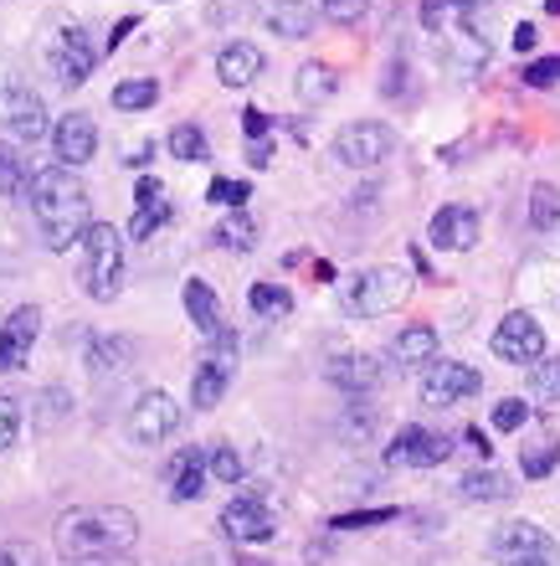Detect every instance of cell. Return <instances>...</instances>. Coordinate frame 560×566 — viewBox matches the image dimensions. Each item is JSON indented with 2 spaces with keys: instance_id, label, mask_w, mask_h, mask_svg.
<instances>
[{
  "instance_id": "1",
  "label": "cell",
  "mask_w": 560,
  "mask_h": 566,
  "mask_svg": "<svg viewBox=\"0 0 560 566\" xmlns=\"http://www.w3.org/2000/svg\"><path fill=\"white\" fill-rule=\"evenodd\" d=\"M27 201H31V217L42 222V238L52 253H67L83 242V232L93 227L88 217V186L67 170V165H46L36 170L27 186Z\"/></svg>"
},
{
  "instance_id": "2",
  "label": "cell",
  "mask_w": 560,
  "mask_h": 566,
  "mask_svg": "<svg viewBox=\"0 0 560 566\" xmlns=\"http://www.w3.org/2000/svg\"><path fill=\"white\" fill-rule=\"evenodd\" d=\"M139 541V515L124 505H83L67 510L57 521V546L62 556H124Z\"/></svg>"
},
{
  "instance_id": "3",
  "label": "cell",
  "mask_w": 560,
  "mask_h": 566,
  "mask_svg": "<svg viewBox=\"0 0 560 566\" xmlns=\"http://www.w3.org/2000/svg\"><path fill=\"white\" fill-rule=\"evenodd\" d=\"M77 248H83V289H88V298L108 304L124 283V238L108 222H93Z\"/></svg>"
},
{
  "instance_id": "4",
  "label": "cell",
  "mask_w": 560,
  "mask_h": 566,
  "mask_svg": "<svg viewBox=\"0 0 560 566\" xmlns=\"http://www.w3.org/2000/svg\"><path fill=\"white\" fill-rule=\"evenodd\" d=\"M406 294H412V283H406L401 269H366L339 289V310L355 314V319H376V314L397 310Z\"/></svg>"
},
{
  "instance_id": "5",
  "label": "cell",
  "mask_w": 560,
  "mask_h": 566,
  "mask_svg": "<svg viewBox=\"0 0 560 566\" xmlns=\"http://www.w3.org/2000/svg\"><path fill=\"white\" fill-rule=\"evenodd\" d=\"M46 62H52L62 88H83L93 77V67H98V42L88 36L83 21H57L52 36H46Z\"/></svg>"
},
{
  "instance_id": "6",
  "label": "cell",
  "mask_w": 560,
  "mask_h": 566,
  "mask_svg": "<svg viewBox=\"0 0 560 566\" xmlns=\"http://www.w3.org/2000/svg\"><path fill=\"white\" fill-rule=\"evenodd\" d=\"M0 124H6V135L21 139V145H36V139L52 135V114H46L42 93L27 88V83H15V77H0Z\"/></svg>"
},
{
  "instance_id": "7",
  "label": "cell",
  "mask_w": 560,
  "mask_h": 566,
  "mask_svg": "<svg viewBox=\"0 0 560 566\" xmlns=\"http://www.w3.org/2000/svg\"><path fill=\"white\" fill-rule=\"evenodd\" d=\"M211 350L196 360V376H191V407L196 412H211V407L226 397L232 387V371H236V335L222 329L216 340H207Z\"/></svg>"
},
{
  "instance_id": "8",
  "label": "cell",
  "mask_w": 560,
  "mask_h": 566,
  "mask_svg": "<svg viewBox=\"0 0 560 566\" xmlns=\"http://www.w3.org/2000/svg\"><path fill=\"white\" fill-rule=\"evenodd\" d=\"M391 149H397V129L381 119H355L335 135V160L350 170H370V165L391 160Z\"/></svg>"
},
{
  "instance_id": "9",
  "label": "cell",
  "mask_w": 560,
  "mask_h": 566,
  "mask_svg": "<svg viewBox=\"0 0 560 566\" xmlns=\"http://www.w3.org/2000/svg\"><path fill=\"white\" fill-rule=\"evenodd\" d=\"M222 531H226L232 541H252V546H257V541H273V536H278V521H273V510H267V494L257 490V484L226 500Z\"/></svg>"
},
{
  "instance_id": "10",
  "label": "cell",
  "mask_w": 560,
  "mask_h": 566,
  "mask_svg": "<svg viewBox=\"0 0 560 566\" xmlns=\"http://www.w3.org/2000/svg\"><path fill=\"white\" fill-rule=\"evenodd\" d=\"M494 356L509 360V366H535V360H546V329H540V319L525 310L504 314V325L494 329Z\"/></svg>"
},
{
  "instance_id": "11",
  "label": "cell",
  "mask_w": 560,
  "mask_h": 566,
  "mask_svg": "<svg viewBox=\"0 0 560 566\" xmlns=\"http://www.w3.org/2000/svg\"><path fill=\"white\" fill-rule=\"evenodd\" d=\"M176 428H180V402L170 391H145V397L129 407V438L139 448H160Z\"/></svg>"
},
{
  "instance_id": "12",
  "label": "cell",
  "mask_w": 560,
  "mask_h": 566,
  "mask_svg": "<svg viewBox=\"0 0 560 566\" xmlns=\"http://www.w3.org/2000/svg\"><path fill=\"white\" fill-rule=\"evenodd\" d=\"M484 376L463 366V360H432L427 376H422V407H453L463 397H478Z\"/></svg>"
},
{
  "instance_id": "13",
  "label": "cell",
  "mask_w": 560,
  "mask_h": 566,
  "mask_svg": "<svg viewBox=\"0 0 560 566\" xmlns=\"http://www.w3.org/2000/svg\"><path fill=\"white\" fill-rule=\"evenodd\" d=\"M453 443H447L443 432H427V428H397L391 448H385V463L391 469H437L447 463Z\"/></svg>"
},
{
  "instance_id": "14",
  "label": "cell",
  "mask_w": 560,
  "mask_h": 566,
  "mask_svg": "<svg viewBox=\"0 0 560 566\" xmlns=\"http://www.w3.org/2000/svg\"><path fill=\"white\" fill-rule=\"evenodd\" d=\"M52 149H57V160L67 165V170L88 165L93 155H98V124H93L88 114H62V119L52 124Z\"/></svg>"
},
{
  "instance_id": "15",
  "label": "cell",
  "mask_w": 560,
  "mask_h": 566,
  "mask_svg": "<svg viewBox=\"0 0 560 566\" xmlns=\"http://www.w3.org/2000/svg\"><path fill=\"white\" fill-rule=\"evenodd\" d=\"M36 335H42V310H36V304H21V310L0 325V376L15 371V366H27Z\"/></svg>"
},
{
  "instance_id": "16",
  "label": "cell",
  "mask_w": 560,
  "mask_h": 566,
  "mask_svg": "<svg viewBox=\"0 0 560 566\" xmlns=\"http://www.w3.org/2000/svg\"><path fill=\"white\" fill-rule=\"evenodd\" d=\"M427 238H432V248H443V253H468L473 242H478V211L473 207H443L427 222Z\"/></svg>"
},
{
  "instance_id": "17",
  "label": "cell",
  "mask_w": 560,
  "mask_h": 566,
  "mask_svg": "<svg viewBox=\"0 0 560 566\" xmlns=\"http://www.w3.org/2000/svg\"><path fill=\"white\" fill-rule=\"evenodd\" d=\"M494 552L499 556H550V562H556V541L535 521H509L494 531Z\"/></svg>"
},
{
  "instance_id": "18",
  "label": "cell",
  "mask_w": 560,
  "mask_h": 566,
  "mask_svg": "<svg viewBox=\"0 0 560 566\" xmlns=\"http://www.w3.org/2000/svg\"><path fill=\"white\" fill-rule=\"evenodd\" d=\"M263 21L283 42H304L314 31V6L309 0H263Z\"/></svg>"
},
{
  "instance_id": "19",
  "label": "cell",
  "mask_w": 560,
  "mask_h": 566,
  "mask_svg": "<svg viewBox=\"0 0 560 566\" xmlns=\"http://www.w3.org/2000/svg\"><path fill=\"white\" fill-rule=\"evenodd\" d=\"M216 77H222L226 88H247L252 77H263V52L252 42H226L216 52Z\"/></svg>"
},
{
  "instance_id": "20",
  "label": "cell",
  "mask_w": 560,
  "mask_h": 566,
  "mask_svg": "<svg viewBox=\"0 0 560 566\" xmlns=\"http://www.w3.org/2000/svg\"><path fill=\"white\" fill-rule=\"evenodd\" d=\"M186 314H191V325L201 329V335H207V340H216V335H222V304H216V294H211V283L207 279H191L186 283Z\"/></svg>"
},
{
  "instance_id": "21",
  "label": "cell",
  "mask_w": 560,
  "mask_h": 566,
  "mask_svg": "<svg viewBox=\"0 0 560 566\" xmlns=\"http://www.w3.org/2000/svg\"><path fill=\"white\" fill-rule=\"evenodd\" d=\"M391 360H397V366H432V360H437V329L406 325L397 340H391Z\"/></svg>"
},
{
  "instance_id": "22",
  "label": "cell",
  "mask_w": 560,
  "mask_h": 566,
  "mask_svg": "<svg viewBox=\"0 0 560 566\" xmlns=\"http://www.w3.org/2000/svg\"><path fill=\"white\" fill-rule=\"evenodd\" d=\"M207 469H211V448H191L176 469V484H170V500L176 505H191L207 494Z\"/></svg>"
},
{
  "instance_id": "23",
  "label": "cell",
  "mask_w": 560,
  "mask_h": 566,
  "mask_svg": "<svg viewBox=\"0 0 560 566\" xmlns=\"http://www.w3.org/2000/svg\"><path fill=\"white\" fill-rule=\"evenodd\" d=\"M463 500H478V505H499V500H509L515 494V479L499 474V469H473V474H463Z\"/></svg>"
},
{
  "instance_id": "24",
  "label": "cell",
  "mask_w": 560,
  "mask_h": 566,
  "mask_svg": "<svg viewBox=\"0 0 560 566\" xmlns=\"http://www.w3.org/2000/svg\"><path fill=\"white\" fill-rule=\"evenodd\" d=\"M329 381H339L345 391L376 387V360H370V356H335V360H329Z\"/></svg>"
},
{
  "instance_id": "25",
  "label": "cell",
  "mask_w": 560,
  "mask_h": 566,
  "mask_svg": "<svg viewBox=\"0 0 560 566\" xmlns=\"http://www.w3.org/2000/svg\"><path fill=\"white\" fill-rule=\"evenodd\" d=\"M339 77L329 62H304L298 67V98H309V104H325V98H335Z\"/></svg>"
},
{
  "instance_id": "26",
  "label": "cell",
  "mask_w": 560,
  "mask_h": 566,
  "mask_svg": "<svg viewBox=\"0 0 560 566\" xmlns=\"http://www.w3.org/2000/svg\"><path fill=\"white\" fill-rule=\"evenodd\" d=\"M560 463V438L556 432H540L525 453H519V469H525V479H546L550 469Z\"/></svg>"
},
{
  "instance_id": "27",
  "label": "cell",
  "mask_w": 560,
  "mask_h": 566,
  "mask_svg": "<svg viewBox=\"0 0 560 566\" xmlns=\"http://www.w3.org/2000/svg\"><path fill=\"white\" fill-rule=\"evenodd\" d=\"M160 104V83L155 77H124L114 88V108H124V114H134V108H155Z\"/></svg>"
},
{
  "instance_id": "28",
  "label": "cell",
  "mask_w": 560,
  "mask_h": 566,
  "mask_svg": "<svg viewBox=\"0 0 560 566\" xmlns=\"http://www.w3.org/2000/svg\"><path fill=\"white\" fill-rule=\"evenodd\" d=\"M165 222H170V191L155 196V201H139V211H134V222H129V238L134 242H149Z\"/></svg>"
},
{
  "instance_id": "29",
  "label": "cell",
  "mask_w": 560,
  "mask_h": 566,
  "mask_svg": "<svg viewBox=\"0 0 560 566\" xmlns=\"http://www.w3.org/2000/svg\"><path fill=\"white\" fill-rule=\"evenodd\" d=\"M247 304H252V314H263V319H283V314L294 310V294H288L283 283H252Z\"/></svg>"
},
{
  "instance_id": "30",
  "label": "cell",
  "mask_w": 560,
  "mask_h": 566,
  "mask_svg": "<svg viewBox=\"0 0 560 566\" xmlns=\"http://www.w3.org/2000/svg\"><path fill=\"white\" fill-rule=\"evenodd\" d=\"M530 227H535V232L560 227V191L550 186V180H540V186L530 191Z\"/></svg>"
},
{
  "instance_id": "31",
  "label": "cell",
  "mask_w": 560,
  "mask_h": 566,
  "mask_svg": "<svg viewBox=\"0 0 560 566\" xmlns=\"http://www.w3.org/2000/svg\"><path fill=\"white\" fill-rule=\"evenodd\" d=\"M170 155L186 160V165H196V160H207L211 155V145H207V135H201L196 124H176V129H170Z\"/></svg>"
},
{
  "instance_id": "32",
  "label": "cell",
  "mask_w": 560,
  "mask_h": 566,
  "mask_svg": "<svg viewBox=\"0 0 560 566\" xmlns=\"http://www.w3.org/2000/svg\"><path fill=\"white\" fill-rule=\"evenodd\" d=\"M134 356V340H93L88 345V371L93 376H104V371H118V360H129Z\"/></svg>"
},
{
  "instance_id": "33",
  "label": "cell",
  "mask_w": 560,
  "mask_h": 566,
  "mask_svg": "<svg viewBox=\"0 0 560 566\" xmlns=\"http://www.w3.org/2000/svg\"><path fill=\"white\" fill-rule=\"evenodd\" d=\"M216 242L236 248V253H247V248H257V227H252L247 211H226V222L216 227Z\"/></svg>"
},
{
  "instance_id": "34",
  "label": "cell",
  "mask_w": 560,
  "mask_h": 566,
  "mask_svg": "<svg viewBox=\"0 0 560 566\" xmlns=\"http://www.w3.org/2000/svg\"><path fill=\"white\" fill-rule=\"evenodd\" d=\"M27 165H21V155H15L6 139H0V191L6 196H27Z\"/></svg>"
},
{
  "instance_id": "35",
  "label": "cell",
  "mask_w": 560,
  "mask_h": 566,
  "mask_svg": "<svg viewBox=\"0 0 560 566\" xmlns=\"http://www.w3.org/2000/svg\"><path fill=\"white\" fill-rule=\"evenodd\" d=\"M211 474H216V479L226 484V490H232V484H242L247 463H242V453H236L232 443H216V448H211Z\"/></svg>"
},
{
  "instance_id": "36",
  "label": "cell",
  "mask_w": 560,
  "mask_h": 566,
  "mask_svg": "<svg viewBox=\"0 0 560 566\" xmlns=\"http://www.w3.org/2000/svg\"><path fill=\"white\" fill-rule=\"evenodd\" d=\"M535 397L540 402H560V356H546V360H535Z\"/></svg>"
},
{
  "instance_id": "37",
  "label": "cell",
  "mask_w": 560,
  "mask_h": 566,
  "mask_svg": "<svg viewBox=\"0 0 560 566\" xmlns=\"http://www.w3.org/2000/svg\"><path fill=\"white\" fill-rule=\"evenodd\" d=\"M488 422H494L499 432H519L525 422H530V402H525V397H504V402L494 407V418H488Z\"/></svg>"
},
{
  "instance_id": "38",
  "label": "cell",
  "mask_w": 560,
  "mask_h": 566,
  "mask_svg": "<svg viewBox=\"0 0 560 566\" xmlns=\"http://www.w3.org/2000/svg\"><path fill=\"white\" fill-rule=\"evenodd\" d=\"M207 196L216 201V207H226V211H242V201L252 196V186H247V180H211Z\"/></svg>"
},
{
  "instance_id": "39",
  "label": "cell",
  "mask_w": 560,
  "mask_h": 566,
  "mask_svg": "<svg viewBox=\"0 0 560 566\" xmlns=\"http://www.w3.org/2000/svg\"><path fill=\"white\" fill-rule=\"evenodd\" d=\"M319 11H325L329 21H339V27H355V21H366L370 0H319Z\"/></svg>"
},
{
  "instance_id": "40",
  "label": "cell",
  "mask_w": 560,
  "mask_h": 566,
  "mask_svg": "<svg viewBox=\"0 0 560 566\" xmlns=\"http://www.w3.org/2000/svg\"><path fill=\"white\" fill-rule=\"evenodd\" d=\"M397 510H355V515H339L335 531H370V525H391Z\"/></svg>"
},
{
  "instance_id": "41",
  "label": "cell",
  "mask_w": 560,
  "mask_h": 566,
  "mask_svg": "<svg viewBox=\"0 0 560 566\" xmlns=\"http://www.w3.org/2000/svg\"><path fill=\"white\" fill-rule=\"evenodd\" d=\"M525 83H530V88H556L560 83V52L556 57H535L530 67H525Z\"/></svg>"
},
{
  "instance_id": "42",
  "label": "cell",
  "mask_w": 560,
  "mask_h": 566,
  "mask_svg": "<svg viewBox=\"0 0 560 566\" xmlns=\"http://www.w3.org/2000/svg\"><path fill=\"white\" fill-rule=\"evenodd\" d=\"M15 432H21V407L15 397H0V453L15 443Z\"/></svg>"
},
{
  "instance_id": "43",
  "label": "cell",
  "mask_w": 560,
  "mask_h": 566,
  "mask_svg": "<svg viewBox=\"0 0 560 566\" xmlns=\"http://www.w3.org/2000/svg\"><path fill=\"white\" fill-rule=\"evenodd\" d=\"M0 566H42V556H36V546H27V541H6V546H0Z\"/></svg>"
},
{
  "instance_id": "44",
  "label": "cell",
  "mask_w": 560,
  "mask_h": 566,
  "mask_svg": "<svg viewBox=\"0 0 560 566\" xmlns=\"http://www.w3.org/2000/svg\"><path fill=\"white\" fill-rule=\"evenodd\" d=\"M67 407H73V397H67V391H62V387L42 391V428H52V422H57L62 412H67Z\"/></svg>"
},
{
  "instance_id": "45",
  "label": "cell",
  "mask_w": 560,
  "mask_h": 566,
  "mask_svg": "<svg viewBox=\"0 0 560 566\" xmlns=\"http://www.w3.org/2000/svg\"><path fill=\"white\" fill-rule=\"evenodd\" d=\"M242 129H247V139H263L267 135V114L263 108H242Z\"/></svg>"
},
{
  "instance_id": "46",
  "label": "cell",
  "mask_w": 560,
  "mask_h": 566,
  "mask_svg": "<svg viewBox=\"0 0 560 566\" xmlns=\"http://www.w3.org/2000/svg\"><path fill=\"white\" fill-rule=\"evenodd\" d=\"M535 36H540V31H535L530 21H519L515 36H509V46H515V52H535Z\"/></svg>"
},
{
  "instance_id": "47",
  "label": "cell",
  "mask_w": 560,
  "mask_h": 566,
  "mask_svg": "<svg viewBox=\"0 0 560 566\" xmlns=\"http://www.w3.org/2000/svg\"><path fill=\"white\" fill-rule=\"evenodd\" d=\"M155 196H165V180L145 176V180H139V191H134V201H155Z\"/></svg>"
},
{
  "instance_id": "48",
  "label": "cell",
  "mask_w": 560,
  "mask_h": 566,
  "mask_svg": "<svg viewBox=\"0 0 560 566\" xmlns=\"http://www.w3.org/2000/svg\"><path fill=\"white\" fill-rule=\"evenodd\" d=\"M247 160L257 165V170H263V165H273V149H267L263 139H252V145H247Z\"/></svg>"
},
{
  "instance_id": "49",
  "label": "cell",
  "mask_w": 560,
  "mask_h": 566,
  "mask_svg": "<svg viewBox=\"0 0 560 566\" xmlns=\"http://www.w3.org/2000/svg\"><path fill=\"white\" fill-rule=\"evenodd\" d=\"M468 448L478 453V459H488V453H494V448H488V432H478V428H468Z\"/></svg>"
},
{
  "instance_id": "50",
  "label": "cell",
  "mask_w": 560,
  "mask_h": 566,
  "mask_svg": "<svg viewBox=\"0 0 560 566\" xmlns=\"http://www.w3.org/2000/svg\"><path fill=\"white\" fill-rule=\"evenodd\" d=\"M129 31H134V15H124V21H118V27L108 31V52H114V46L124 42V36H129Z\"/></svg>"
},
{
  "instance_id": "51",
  "label": "cell",
  "mask_w": 560,
  "mask_h": 566,
  "mask_svg": "<svg viewBox=\"0 0 560 566\" xmlns=\"http://www.w3.org/2000/svg\"><path fill=\"white\" fill-rule=\"evenodd\" d=\"M509 566H550V556H504Z\"/></svg>"
},
{
  "instance_id": "52",
  "label": "cell",
  "mask_w": 560,
  "mask_h": 566,
  "mask_svg": "<svg viewBox=\"0 0 560 566\" xmlns=\"http://www.w3.org/2000/svg\"><path fill=\"white\" fill-rule=\"evenodd\" d=\"M149 160H155V145H139V149L129 155V165H149Z\"/></svg>"
},
{
  "instance_id": "53",
  "label": "cell",
  "mask_w": 560,
  "mask_h": 566,
  "mask_svg": "<svg viewBox=\"0 0 560 566\" xmlns=\"http://www.w3.org/2000/svg\"><path fill=\"white\" fill-rule=\"evenodd\" d=\"M88 566H129V562H118V556H93Z\"/></svg>"
},
{
  "instance_id": "54",
  "label": "cell",
  "mask_w": 560,
  "mask_h": 566,
  "mask_svg": "<svg viewBox=\"0 0 560 566\" xmlns=\"http://www.w3.org/2000/svg\"><path fill=\"white\" fill-rule=\"evenodd\" d=\"M447 6H453V11H473V6H478V0H447Z\"/></svg>"
},
{
  "instance_id": "55",
  "label": "cell",
  "mask_w": 560,
  "mask_h": 566,
  "mask_svg": "<svg viewBox=\"0 0 560 566\" xmlns=\"http://www.w3.org/2000/svg\"><path fill=\"white\" fill-rule=\"evenodd\" d=\"M546 11H550V15H560V0H546Z\"/></svg>"
}]
</instances>
